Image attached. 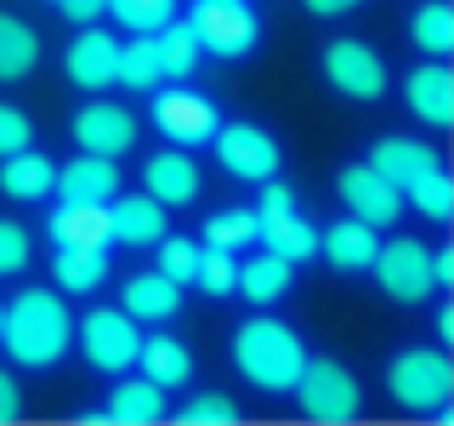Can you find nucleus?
<instances>
[{"label":"nucleus","instance_id":"25","mask_svg":"<svg viewBox=\"0 0 454 426\" xmlns=\"http://www.w3.org/2000/svg\"><path fill=\"white\" fill-rule=\"evenodd\" d=\"M137 369L153 381V387H188V375H193V352L182 347L176 335H148L137 347Z\"/></svg>","mask_w":454,"mask_h":426},{"label":"nucleus","instance_id":"43","mask_svg":"<svg viewBox=\"0 0 454 426\" xmlns=\"http://www.w3.org/2000/svg\"><path fill=\"white\" fill-rule=\"evenodd\" d=\"M352 6H364V0H307L312 18H340V12H352Z\"/></svg>","mask_w":454,"mask_h":426},{"label":"nucleus","instance_id":"31","mask_svg":"<svg viewBox=\"0 0 454 426\" xmlns=\"http://www.w3.org/2000/svg\"><path fill=\"white\" fill-rule=\"evenodd\" d=\"M403 199L420 210L426 222H449L454 217V177H449L443 165H432V170H420V177L403 188Z\"/></svg>","mask_w":454,"mask_h":426},{"label":"nucleus","instance_id":"30","mask_svg":"<svg viewBox=\"0 0 454 426\" xmlns=\"http://www.w3.org/2000/svg\"><path fill=\"white\" fill-rule=\"evenodd\" d=\"M409 40L426 57H449L454 51V6L449 0H426L415 18H409Z\"/></svg>","mask_w":454,"mask_h":426},{"label":"nucleus","instance_id":"19","mask_svg":"<svg viewBox=\"0 0 454 426\" xmlns=\"http://www.w3.org/2000/svg\"><path fill=\"white\" fill-rule=\"evenodd\" d=\"M318 250H324L330 267H340V273H369V262H375V250H380V227L347 217V222H335V227L318 233Z\"/></svg>","mask_w":454,"mask_h":426},{"label":"nucleus","instance_id":"15","mask_svg":"<svg viewBox=\"0 0 454 426\" xmlns=\"http://www.w3.org/2000/svg\"><path fill=\"white\" fill-rule=\"evenodd\" d=\"M63 68L80 91H103V85H114V75H120V40H114L108 28H80L68 57H63Z\"/></svg>","mask_w":454,"mask_h":426},{"label":"nucleus","instance_id":"39","mask_svg":"<svg viewBox=\"0 0 454 426\" xmlns=\"http://www.w3.org/2000/svg\"><path fill=\"white\" fill-rule=\"evenodd\" d=\"M28 233H23V222H0V279H12V273H23L28 267Z\"/></svg>","mask_w":454,"mask_h":426},{"label":"nucleus","instance_id":"21","mask_svg":"<svg viewBox=\"0 0 454 426\" xmlns=\"http://www.w3.org/2000/svg\"><path fill=\"white\" fill-rule=\"evenodd\" d=\"M369 165L380 170V177L392 182L397 193L409 188V182L420 177V170H432V165H443V154L432 148V142H415V137H380L375 148H369Z\"/></svg>","mask_w":454,"mask_h":426},{"label":"nucleus","instance_id":"45","mask_svg":"<svg viewBox=\"0 0 454 426\" xmlns=\"http://www.w3.org/2000/svg\"><path fill=\"white\" fill-rule=\"evenodd\" d=\"M0 324H6V307H0Z\"/></svg>","mask_w":454,"mask_h":426},{"label":"nucleus","instance_id":"17","mask_svg":"<svg viewBox=\"0 0 454 426\" xmlns=\"http://www.w3.org/2000/svg\"><path fill=\"white\" fill-rule=\"evenodd\" d=\"M142 182H148V193L160 199L165 210L193 205V199H199V165H193V154H188V148H165V154H153V160L142 165Z\"/></svg>","mask_w":454,"mask_h":426},{"label":"nucleus","instance_id":"1","mask_svg":"<svg viewBox=\"0 0 454 426\" xmlns=\"http://www.w3.org/2000/svg\"><path fill=\"white\" fill-rule=\"evenodd\" d=\"M0 347L23 369H57L63 352L74 347V319L51 290H23L6 302V324H0Z\"/></svg>","mask_w":454,"mask_h":426},{"label":"nucleus","instance_id":"38","mask_svg":"<svg viewBox=\"0 0 454 426\" xmlns=\"http://www.w3.org/2000/svg\"><path fill=\"white\" fill-rule=\"evenodd\" d=\"M18 148H35V125H28V114L18 103H0V160Z\"/></svg>","mask_w":454,"mask_h":426},{"label":"nucleus","instance_id":"44","mask_svg":"<svg viewBox=\"0 0 454 426\" xmlns=\"http://www.w3.org/2000/svg\"><path fill=\"white\" fill-rule=\"evenodd\" d=\"M437 335H443V341H454V302H443V307H437Z\"/></svg>","mask_w":454,"mask_h":426},{"label":"nucleus","instance_id":"7","mask_svg":"<svg viewBox=\"0 0 454 426\" xmlns=\"http://www.w3.org/2000/svg\"><path fill=\"white\" fill-rule=\"evenodd\" d=\"M74 335H80V352H85L91 369H103V375H125V369H137L142 335H137V319L125 307H91L74 324Z\"/></svg>","mask_w":454,"mask_h":426},{"label":"nucleus","instance_id":"41","mask_svg":"<svg viewBox=\"0 0 454 426\" xmlns=\"http://www.w3.org/2000/svg\"><path fill=\"white\" fill-rule=\"evenodd\" d=\"M57 6H63L68 23H97L108 12V0H57Z\"/></svg>","mask_w":454,"mask_h":426},{"label":"nucleus","instance_id":"2","mask_svg":"<svg viewBox=\"0 0 454 426\" xmlns=\"http://www.w3.org/2000/svg\"><path fill=\"white\" fill-rule=\"evenodd\" d=\"M233 364L255 392L278 398V392L295 387V375H301V364H307V347H301V335H295L290 324L255 312V319H245L233 330Z\"/></svg>","mask_w":454,"mask_h":426},{"label":"nucleus","instance_id":"23","mask_svg":"<svg viewBox=\"0 0 454 426\" xmlns=\"http://www.w3.org/2000/svg\"><path fill=\"white\" fill-rule=\"evenodd\" d=\"M57 188V165L46 160V154L35 148H18L0 160V193L18 199V205H35V199H46Z\"/></svg>","mask_w":454,"mask_h":426},{"label":"nucleus","instance_id":"8","mask_svg":"<svg viewBox=\"0 0 454 426\" xmlns=\"http://www.w3.org/2000/svg\"><path fill=\"white\" fill-rule=\"evenodd\" d=\"M210 148H216L222 170H227V177H239V182H267V177H278V165H284L278 137H273V131H262V125H250V120L216 125Z\"/></svg>","mask_w":454,"mask_h":426},{"label":"nucleus","instance_id":"14","mask_svg":"<svg viewBox=\"0 0 454 426\" xmlns=\"http://www.w3.org/2000/svg\"><path fill=\"white\" fill-rule=\"evenodd\" d=\"M403 103H409V114H415L420 125H432V131L454 125V75H449L443 57H426L420 68H409Z\"/></svg>","mask_w":454,"mask_h":426},{"label":"nucleus","instance_id":"10","mask_svg":"<svg viewBox=\"0 0 454 426\" xmlns=\"http://www.w3.org/2000/svg\"><path fill=\"white\" fill-rule=\"evenodd\" d=\"M324 80H330L340 97H352V103H375V97L387 91V63H380V51L364 46V40H330V46H324Z\"/></svg>","mask_w":454,"mask_h":426},{"label":"nucleus","instance_id":"12","mask_svg":"<svg viewBox=\"0 0 454 426\" xmlns=\"http://www.w3.org/2000/svg\"><path fill=\"white\" fill-rule=\"evenodd\" d=\"M46 239L57 250H108L114 245L108 205H91V199H57V210L46 217Z\"/></svg>","mask_w":454,"mask_h":426},{"label":"nucleus","instance_id":"34","mask_svg":"<svg viewBox=\"0 0 454 426\" xmlns=\"http://www.w3.org/2000/svg\"><path fill=\"white\" fill-rule=\"evenodd\" d=\"M193 284H199L205 296H216V302H227V296L239 290V262H233V250H222V245H199Z\"/></svg>","mask_w":454,"mask_h":426},{"label":"nucleus","instance_id":"26","mask_svg":"<svg viewBox=\"0 0 454 426\" xmlns=\"http://www.w3.org/2000/svg\"><path fill=\"white\" fill-rule=\"evenodd\" d=\"M108 421H120V426H153V421H165V387H153L148 375L120 381V387L108 392Z\"/></svg>","mask_w":454,"mask_h":426},{"label":"nucleus","instance_id":"35","mask_svg":"<svg viewBox=\"0 0 454 426\" xmlns=\"http://www.w3.org/2000/svg\"><path fill=\"white\" fill-rule=\"evenodd\" d=\"M114 23L131 28V35H160V28L176 18V0H108Z\"/></svg>","mask_w":454,"mask_h":426},{"label":"nucleus","instance_id":"5","mask_svg":"<svg viewBox=\"0 0 454 426\" xmlns=\"http://www.w3.org/2000/svg\"><path fill=\"white\" fill-rule=\"evenodd\" d=\"M153 125H160V137L170 142V148H205L210 137H216V125H222V114L216 103H210L205 91H193L188 80H176V85H153V114H148Z\"/></svg>","mask_w":454,"mask_h":426},{"label":"nucleus","instance_id":"22","mask_svg":"<svg viewBox=\"0 0 454 426\" xmlns=\"http://www.w3.org/2000/svg\"><path fill=\"white\" fill-rule=\"evenodd\" d=\"M120 307L131 312L137 324H165V319L182 312V284H170L160 267H153V273H131L125 290H120Z\"/></svg>","mask_w":454,"mask_h":426},{"label":"nucleus","instance_id":"20","mask_svg":"<svg viewBox=\"0 0 454 426\" xmlns=\"http://www.w3.org/2000/svg\"><path fill=\"white\" fill-rule=\"evenodd\" d=\"M57 199H91V205H108L120 193V165L103 160V154H80V160L57 165Z\"/></svg>","mask_w":454,"mask_h":426},{"label":"nucleus","instance_id":"32","mask_svg":"<svg viewBox=\"0 0 454 426\" xmlns=\"http://www.w3.org/2000/svg\"><path fill=\"white\" fill-rule=\"evenodd\" d=\"M255 227H262V217H255V205H227L216 210V217L205 222V245H222V250H250L255 245Z\"/></svg>","mask_w":454,"mask_h":426},{"label":"nucleus","instance_id":"3","mask_svg":"<svg viewBox=\"0 0 454 426\" xmlns=\"http://www.w3.org/2000/svg\"><path fill=\"white\" fill-rule=\"evenodd\" d=\"M387 392L409 415H432L454 398V364L443 347H403L387 364Z\"/></svg>","mask_w":454,"mask_h":426},{"label":"nucleus","instance_id":"13","mask_svg":"<svg viewBox=\"0 0 454 426\" xmlns=\"http://www.w3.org/2000/svg\"><path fill=\"white\" fill-rule=\"evenodd\" d=\"M74 142H80V154L120 160V154L137 148V114L120 108V103H85L74 114Z\"/></svg>","mask_w":454,"mask_h":426},{"label":"nucleus","instance_id":"28","mask_svg":"<svg viewBox=\"0 0 454 426\" xmlns=\"http://www.w3.org/2000/svg\"><path fill=\"white\" fill-rule=\"evenodd\" d=\"M114 85H125V91H153V85H165V68H160V40L153 35H131L120 46V75Z\"/></svg>","mask_w":454,"mask_h":426},{"label":"nucleus","instance_id":"36","mask_svg":"<svg viewBox=\"0 0 454 426\" xmlns=\"http://www.w3.org/2000/svg\"><path fill=\"white\" fill-rule=\"evenodd\" d=\"M239 404L227 392H199L193 404H182V426H233Z\"/></svg>","mask_w":454,"mask_h":426},{"label":"nucleus","instance_id":"37","mask_svg":"<svg viewBox=\"0 0 454 426\" xmlns=\"http://www.w3.org/2000/svg\"><path fill=\"white\" fill-rule=\"evenodd\" d=\"M153 250H160V273L170 284H193V267H199V245H193V239H170L165 233Z\"/></svg>","mask_w":454,"mask_h":426},{"label":"nucleus","instance_id":"11","mask_svg":"<svg viewBox=\"0 0 454 426\" xmlns=\"http://www.w3.org/2000/svg\"><path fill=\"white\" fill-rule=\"evenodd\" d=\"M335 188H340V205H347L358 222H369V227H392L397 217H403V193H397L369 160L364 165H347Z\"/></svg>","mask_w":454,"mask_h":426},{"label":"nucleus","instance_id":"42","mask_svg":"<svg viewBox=\"0 0 454 426\" xmlns=\"http://www.w3.org/2000/svg\"><path fill=\"white\" fill-rule=\"evenodd\" d=\"M432 284H437V290H454V245L432 250Z\"/></svg>","mask_w":454,"mask_h":426},{"label":"nucleus","instance_id":"29","mask_svg":"<svg viewBox=\"0 0 454 426\" xmlns=\"http://www.w3.org/2000/svg\"><path fill=\"white\" fill-rule=\"evenodd\" d=\"M51 279L68 296H91L108 279V250H57L51 256Z\"/></svg>","mask_w":454,"mask_h":426},{"label":"nucleus","instance_id":"18","mask_svg":"<svg viewBox=\"0 0 454 426\" xmlns=\"http://www.w3.org/2000/svg\"><path fill=\"white\" fill-rule=\"evenodd\" d=\"M262 217V227H255V245L284 256V262H312L318 256V227H312L301 210H255Z\"/></svg>","mask_w":454,"mask_h":426},{"label":"nucleus","instance_id":"24","mask_svg":"<svg viewBox=\"0 0 454 426\" xmlns=\"http://www.w3.org/2000/svg\"><path fill=\"white\" fill-rule=\"evenodd\" d=\"M290 279H295V262H284V256H273V250L239 262V296H245L250 307L284 302V296H290Z\"/></svg>","mask_w":454,"mask_h":426},{"label":"nucleus","instance_id":"6","mask_svg":"<svg viewBox=\"0 0 454 426\" xmlns=\"http://www.w3.org/2000/svg\"><path fill=\"white\" fill-rule=\"evenodd\" d=\"M182 23L193 28L199 51L222 57V63L255 51V40H262V18L250 12V0H193V12Z\"/></svg>","mask_w":454,"mask_h":426},{"label":"nucleus","instance_id":"16","mask_svg":"<svg viewBox=\"0 0 454 426\" xmlns=\"http://www.w3.org/2000/svg\"><path fill=\"white\" fill-rule=\"evenodd\" d=\"M170 210L153 193H114L108 199V222H114V245H160Z\"/></svg>","mask_w":454,"mask_h":426},{"label":"nucleus","instance_id":"40","mask_svg":"<svg viewBox=\"0 0 454 426\" xmlns=\"http://www.w3.org/2000/svg\"><path fill=\"white\" fill-rule=\"evenodd\" d=\"M18 415H23V387L6 375V369H0V426H6V421H18Z\"/></svg>","mask_w":454,"mask_h":426},{"label":"nucleus","instance_id":"4","mask_svg":"<svg viewBox=\"0 0 454 426\" xmlns=\"http://www.w3.org/2000/svg\"><path fill=\"white\" fill-rule=\"evenodd\" d=\"M290 392H295V404H301V415L318 421V426H347V421H358V409H364L358 375L335 359H307Z\"/></svg>","mask_w":454,"mask_h":426},{"label":"nucleus","instance_id":"9","mask_svg":"<svg viewBox=\"0 0 454 426\" xmlns=\"http://www.w3.org/2000/svg\"><path fill=\"white\" fill-rule=\"evenodd\" d=\"M369 273H375V284L403 307H415L437 290L432 284V245H420V239H392V245H380L375 262H369Z\"/></svg>","mask_w":454,"mask_h":426},{"label":"nucleus","instance_id":"46","mask_svg":"<svg viewBox=\"0 0 454 426\" xmlns=\"http://www.w3.org/2000/svg\"><path fill=\"white\" fill-rule=\"evenodd\" d=\"M51 6H57V0H51Z\"/></svg>","mask_w":454,"mask_h":426},{"label":"nucleus","instance_id":"27","mask_svg":"<svg viewBox=\"0 0 454 426\" xmlns=\"http://www.w3.org/2000/svg\"><path fill=\"white\" fill-rule=\"evenodd\" d=\"M40 63V35L28 28L23 18H12V12H0V80H28Z\"/></svg>","mask_w":454,"mask_h":426},{"label":"nucleus","instance_id":"33","mask_svg":"<svg viewBox=\"0 0 454 426\" xmlns=\"http://www.w3.org/2000/svg\"><path fill=\"white\" fill-rule=\"evenodd\" d=\"M153 40H160V68H165V80H188L193 68H199V57H205V51H199V40H193V28L176 23V18H170Z\"/></svg>","mask_w":454,"mask_h":426}]
</instances>
